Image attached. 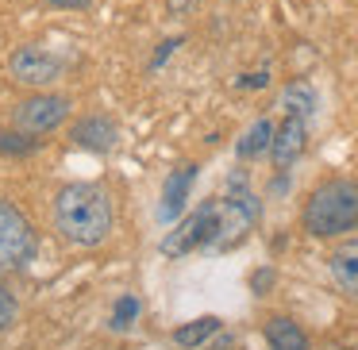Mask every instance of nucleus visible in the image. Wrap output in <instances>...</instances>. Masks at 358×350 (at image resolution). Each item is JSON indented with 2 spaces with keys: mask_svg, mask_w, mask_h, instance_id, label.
Returning a JSON list of instances; mask_svg holds the SVG:
<instances>
[{
  "mask_svg": "<svg viewBox=\"0 0 358 350\" xmlns=\"http://www.w3.org/2000/svg\"><path fill=\"white\" fill-rule=\"evenodd\" d=\"M266 342H270L273 350H308L304 331L289 316H273L270 323H266Z\"/></svg>",
  "mask_w": 358,
  "mask_h": 350,
  "instance_id": "nucleus-11",
  "label": "nucleus"
},
{
  "mask_svg": "<svg viewBox=\"0 0 358 350\" xmlns=\"http://www.w3.org/2000/svg\"><path fill=\"white\" fill-rule=\"evenodd\" d=\"M50 4H55V8H89L93 0H50Z\"/></svg>",
  "mask_w": 358,
  "mask_h": 350,
  "instance_id": "nucleus-18",
  "label": "nucleus"
},
{
  "mask_svg": "<svg viewBox=\"0 0 358 350\" xmlns=\"http://www.w3.org/2000/svg\"><path fill=\"white\" fill-rule=\"evenodd\" d=\"M270 139H273V124L270 119H258V124H250L247 127V135L239 139V158H258V154H266L270 150Z\"/></svg>",
  "mask_w": 358,
  "mask_h": 350,
  "instance_id": "nucleus-13",
  "label": "nucleus"
},
{
  "mask_svg": "<svg viewBox=\"0 0 358 350\" xmlns=\"http://www.w3.org/2000/svg\"><path fill=\"white\" fill-rule=\"evenodd\" d=\"M62 58L58 54H50L47 47H20L16 54L8 58V73H12V81H20V85H31V89H47V85H55L58 78H62Z\"/></svg>",
  "mask_w": 358,
  "mask_h": 350,
  "instance_id": "nucleus-5",
  "label": "nucleus"
},
{
  "mask_svg": "<svg viewBox=\"0 0 358 350\" xmlns=\"http://www.w3.org/2000/svg\"><path fill=\"white\" fill-rule=\"evenodd\" d=\"M135 312H139V304H135L131 296H127V300H124V304H120V308H116V327H127V323H131V319H135Z\"/></svg>",
  "mask_w": 358,
  "mask_h": 350,
  "instance_id": "nucleus-17",
  "label": "nucleus"
},
{
  "mask_svg": "<svg viewBox=\"0 0 358 350\" xmlns=\"http://www.w3.org/2000/svg\"><path fill=\"white\" fill-rule=\"evenodd\" d=\"M35 150V139H24V131H0V154L24 158Z\"/></svg>",
  "mask_w": 358,
  "mask_h": 350,
  "instance_id": "nucleus-15",
  "label": "nucleus"
},
{
  "mask_svg": "<svg viewBox=\"0 0 358 350\" xmlns=\"http://www.w3.org/2000/svg\"><path fill=\"white\" fill-rule=\"evenodd\" d=\"M12 323H16V296L0 285V335L8 331Z\"/></svg>",
  "mask_w": 358,
  "mask_h": 350,
  "instance_id": "nucleus-16",
  "label": "nucleus"
},
{
  "mask_svg": "<svg viewBox=\"0 0 358 350\" xmlns=\"http://www.w3.org/2000/svg\"><path fill=\"white\" fill-rule=\"evenodd\" d=\"M216 327H220V319H216V316H204V319H193L189 327H178V331H173V339H178L181 347H201V342L208 339V335L216 331Z\"/></svg>",
  "mask_w": 358,
  "mask_h": 350,
  "instance_id": "nucleus-14",
  "label": "nucleus"
},
{
  "mask_svg": "<svg viewBox=\"0 0 358 350\" xmlns=\"http://www.w3.org/2000/svg\"><path fill=\"white\" fill-rule=\"evenodd\" d=\"M116 139H120L116 124L104 119V116H89V119H81V124H73V143L85 147V150H93V154L112 150V147H116Z\"/></svg>",
  "mask_w": 358,
  "mask_h": 350,
  "instance_id": "nucleus-8",
  "label": "nucleus"
},
{
  "mask_svg": "<svg viewBox=\"0 0 358 350\" xmlns=\"http://www.w3.org/2000/svg\"><path fill=\"white\" fill-rule=\"evenodd\" d=\"M66 116H70V101L66 96H31V101L16 104L12 124L24 135H43V131H55L58 124H66Z\"/></svg>",
  "mask_w": 358,
  "mask_h": 350,
  "instance_id": "nucleus-6",
  "label": "nucleus"
},
{
  "mask_svg": "<svg viewBox=\"0 0 358 350\" xmlns=\"http://www.w3.org/2000/svg\"><path fill=\"white\" fill-rule=\"evenodd\" d=\"M327 265H331L335 285H339L343 293L358 296V239H350V242H343V247H335L331 258H327Z\"/></svg>",
  "mask_w": 358,
  "mask_h": 350,
  "instance_id": "nucleus-9",
  "label": "nucleus"
},
{
  "mask_svg": "<svg viewBox=\"0 0 358 350\" xmlns=\"http://www.w3.org/2000/svg\"><path fill=\"white\" fill-rule=\"evenodd\" d=\"M304 231L316 239H331V235L355 231L358 227V181L335 177L320 185L304 204Z\"/></svg>",
  "mask_w": 358,
  "mask_h": 350,
  "instance_id": "nucleus-2",
  "label": "nucleus"
},
{
  "mask_svg": "<svg viewBox=\"0 0 358 350\" xmlns=\"http://www.w3.org/2000/svg\"><path fill=\"white\" fill-rule=\"evenodd\" d=\"M55 224L78 247H96L112 231V200L101 185H66L55 196Z\"/></svg>",
  "mask_w": 358,
  "mask_h": 350,
  "instance_id": "nucleus-1",
  "label": "nucleus"
},
{
  "mask_svg": "<svg viewBox=\"0 0 358 350\" xmlns=\"http://www.w3.org/2000/svg\"><path fill=\"white\" fill-rule=\"evenodd\" d=\"M281 112H285V116L312 119V112H316V93H312L308 81H293V85L281 93Z\"/></svg>",
  "mask_w": 358,
  "mask_h": 350,
  "instance_id": "nucleus-12",
  "label": "nucleus"
},
{
  "mask_svg": "<svg viewBox=\"0 0 358 350\" xmlns=\"http://www.w3.org/2000/svg\"><path fill=\"white\" fill-rule=\"evenodd\" d=\"M304 147H308V119L285 116V119H281V127L273 131V139H270L273 166H278V170H289V166L304 154Z\"/></svg>",
  "mask_w": 358,
  "mask_h": 350,
  "instance_id": "nucleus-7",
  "label": "nucleus"
},
{
  "mask_svg": "<svg viewBox=\"0 0 358 350\" xmlns=\"http://www.w3.org/2000/svg\"><path fill=\"white\" fill-rule=\"evenodd\" d=\"M216 235H220V200H208L173 235H166L162 254H185V250H196V247H216Z\"/></svg>",
  "mask_w": 358,
  "mask_h": 350,
  "instance_id": "nucleus-4",
  "label": "nucleus"
},
{
  "mask_svg": "<svg viewBox=\"0 0 358 350\" xmlns=\"http://www.w3.org/2000/svg\"><path fill=\"white\" fill-rule=\"evenodd\" d=\"M35 258V231L24 212H16L8 200H0V273L24 270Z\"/></svg>",
  "mask_w": 358,
  "mask_h": 350,
  "instance_id": "nucleus-3",
  "label": "nucleus"
},
{
  "mask_svg": "<svg viewBox=\"0 0 358 350\" xmlns=\"http://www.w3.org/2000/svg\"><path fill=\"white\" fill-rule=\"evenodd\" d=\"M193 177H196V166H181V170L170 173V181H166V189H162V204H158V216L162 219H178L181 216Z\"/></svg>",
  "mask_w": 358,
  "mask_h": 350,
  "instance_id": "nucleus-10",
  "label": "nucleus"
}]
</instances>
